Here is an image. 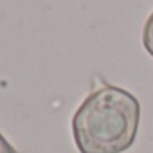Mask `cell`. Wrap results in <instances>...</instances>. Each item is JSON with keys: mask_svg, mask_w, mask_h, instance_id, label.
<instances>
[{"mask_svg": "<svg viewBox=\"0 0 153 153\" xmlns=\"http://www.w3.org/2000/svg\"><path fill=\"white\" fill-rule=\"evenodd\" d=\"M139 99L115 85L92 90L72 117V137L79 153H123L137 139Z\"/></svg>", "mask_w": 153, "mask_h": 153, "instance_id": "6da1fadb", "label": "cell"}, {"mask_svg": "<svg viewBox=\"0 0 153 153\" xmlns=\"http://www.w3.org/2000/svg\"><path fill=\"white\" fill-rule=\"evenodd\" d=\"M142 47L153 58V11L148 16V20H146V24L142 27Z\"/></svg>", "mask_w": 153, "mask_h": 153, "instance_id": "7a4b0ae2", "label": "cell"}, {"mask_svg": "<svg viewBox=\"0 0 153 153\" xmlns=\"http://www.w3.org/2000/svg\"><path fill=\"white\" fill-rule=\"evenodd\" d=\"M0 153H18L11 144H9V140L0 133Z\"/></svg>", "mask_w": 153, "mask_h": 153, "instance_id": "3957f363", "label": "cell"}]
</instances>
